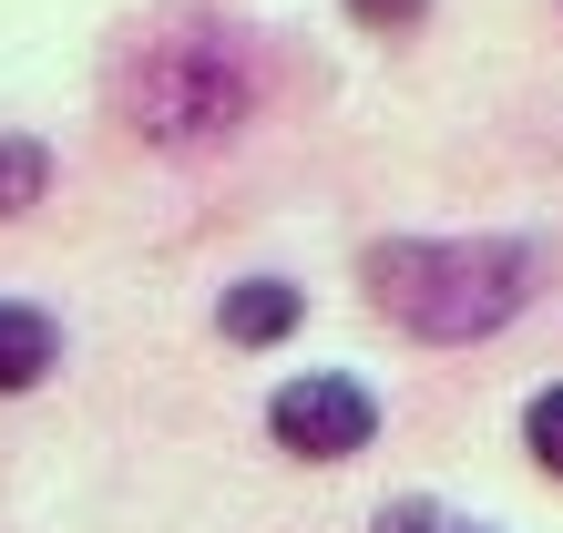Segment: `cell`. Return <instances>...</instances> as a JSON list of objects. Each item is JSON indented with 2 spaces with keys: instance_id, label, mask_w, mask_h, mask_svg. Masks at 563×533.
Here are the masks:
<instances>
[{
  "instance_id": "9c48e42d",
  "label": "cell",
  "mask_w": 563,
  "mask_h": 533,
  "mask_svg": "<svg viewBox=\"0 0 563 533\" xmlns=\"http://www.w3.org/2000/svg\"><path fill=\"white\" fill-rule=\"evenodd\" d=\"M349 11H358V21H420L430 0H349Z\"/></svg>"
},
{
  "instance_id": "5b68a950",
  "label": "cell",
  "mask_w": 563,
  "mask_h": 533,
  "mask_svg": "<svg viewBox=\"0 0 563 533\" xmlns=\"http://www.w3.org/2000/svg\"><path fill=\"white\" fill-rule=\"evenodd\" d=\"M297 318H308V297H297L287 278H236V287H225V308H216V328L236 349H277Z\"/></svg>"
},
{
  "instance_id": "8992f818",
  "label": "cell",
  "mask_w": 563,
  "mask_h": 533,
  "mask_svg": "<svg viewBox=\"0 0 563 533\" xmlns=\"http://www.w3.org/2000/svg\"><path fill=\"white\" fill-rule=\"evenodd\" d=\"M52 185V154L31 144V133H0V216H31Z\"/></svg>"
},
{
  "instance_id": "ba28073f",
  "label": "cell",
  "mask_w": 563,
  "mask_h": 533,
  "mask_svg": "<svg viewBox=\"0 0 563 533\" xmlns=\"http://www.w3.org/2000/svg\"><path fill=\"white\" fill-rule=\"evenodd\" d=\"M369 533H441V503H430V492H400V503H379Z\"/></svg>"
},
{
  "instance_id": "6da1fadb",
  "label": "cell",
  "mask_w": 563,
  "mask_h": 533,
  "mask_svg": "<svg viewBox=\"0 0 563 533\" xmlns=\"http://www.w3.org/2000/svg\"><path fill=\"white\" fill-rule=\"evenodd\" d=\"M369 297L430 349H461V339H492V328L522 318V287H533V247L512 237H389L369 247Z\"/></svg>"
},
{
  "instance_id": "3957f363",
  "label": "cell",
  "mask_w": 563,
  "mask_h": 533,
  "mask_svg": "<svg viewBox=\"0 0 563 533\" xmlns=\"http://www.w3.org/2000/svg\"><path fill=\"white\" fill-rule=\"evenodd\" d=\"M267 442L297 452V461H358L379 442V400H369V380H349V370H297L267 400Z\"/></svg>"
},
{
  "instance_id": "277c9868",
  "label": "cell",
  "mask_w": 563,
  "mask_h": 533,
  "mask_svg": "<svg viewBox=\"0 0 563 533\" xmlns=\"http://www.w3.org/2000/svg\"><path fill=\"white\" fill-rule=\"evenodd\" d=\"M62 370V318L31 297H0V390H42Z\"/></svg>"
},
{
  "instance_id": "52a82bcc",
  "label": "cell",
  "mask_w": 563,
  "mask_h": 533,
  "mask_svg": "<svg viewBox=\"0 0 563 533\" xmlns=\"http://www.w3.org/2000/svg\"><path fill=\"white\" fill-rule=\"evenodd\" d=\"M522 452H533L543 472L563 482V380H553V390H533V411H522Z\"/></svg>"
},
{
  "instance_id": "7a4b0ae2",
  "label": "cell",
  "mask_w": 563,
  "mask_h": 533,
  "mask_svg": "<svg viewBox=\"0 0 563 533\" xmlns=\"http://www.w3.org/2000/svg\"><path fill=\"white\" fill-rule=\"evenodd\" d=\"M123 113H134L144 144H225V133L256 113V62H246L236 31L175 21L164 42L134 52V73H123Z\"/></svg>"
}]
</instances>
